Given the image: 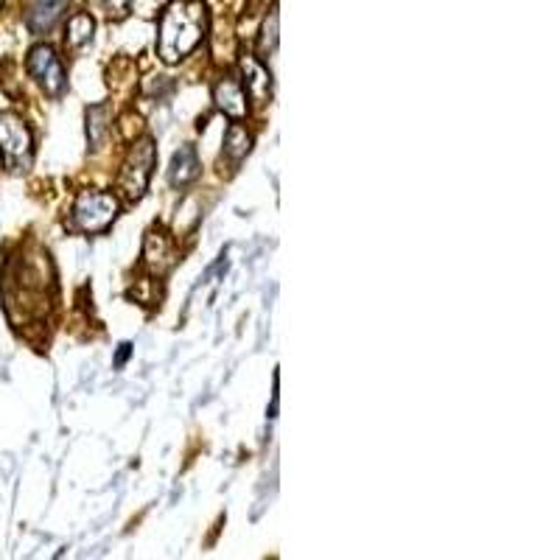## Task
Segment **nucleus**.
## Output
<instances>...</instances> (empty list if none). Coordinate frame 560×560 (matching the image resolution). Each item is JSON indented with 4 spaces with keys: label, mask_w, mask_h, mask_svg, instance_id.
<instances>
[{
    "label": "nucleus",
    "mask_w": 560,
    "mask_h": 560,
    "mask_svg": "<svg viewBox=\"0 0 560 560\" xmlns=\"http://www.w3.org/2000/svg\"><path fill=\"white\" fill-rule=\"evenodd\" d=\"M109 124H113V107L109 104H96L88 109V140L90 149H102L109 138Z\"/></svg>",
    "instance_id": "9b49d317"
},
{
    "label": "nucleus",
    "mask_w": 560,
    "mask_h": 560,
    "mask_svg": "<svg viewBox=\"0 0 560 560\" xmlns=\"http://www.w3.org/2000/svg\"><path fill=\"white\" fill-rule=\"evenodd\" d=\"M249 149H253V138H249V132L242 127V124H233V127L228 129V135H224V154H228L233 163H238V160L247 158Z\"/></svg>",
    "instance_id": "ddd939ff"
},
{
    "label": "nucleus",
    "mask_w": 560,
    "mask_h": 560,
    "mask_svg": "<svg viewBox=\"0 0 560 560\" xmlns=\"http://www.w3.org/2000/svg\"><path fill=\"white\" fill-rule=\"evenodd\" d=\"M107 18H124L129 12V0H93Z\"/></svg>",
    "instance_id": "2eb2a0df"
},
{
    "label": "nucleus",
    "mask_w": 560,
    "mask_h": 560,
    "mask_svg": "<svg viewBox=\"0 0 560 560\" xmlns=\"http://www.w3.org/2000/svg\"><path fill=\"white\" fill-rule=\"evenodd\" d=\"M275 51H278V7H272V12L267 14L261 28V54L269 57Z\"/></svg>",
    "instance_id": "4468645a"
},
{
    "label": "nucleus",
    "mask_w": 560,
    "mask_h": 560,
    "mask_svg": "<svg viewBox=\"0 0 560 560\" xmlns=\"http://www.w3.org/2000/svg\"><path fill=\"white\" fill-rule=\"evenodd\" d=\"M93 28H96V23H93V18L88 12L73 14L68 20V34H65L68 48H82V45H88L93 39Z\"/></svg>",
    "instance_id": "f8f14e48"
},
{
    "label": "nucleus",
    "mask_w": 560,
    "mask_h": 560,
    "mask_svg": "<svg viewBox=\"0 0 560 560\" xmlns=\"http://www.w3.org/2000/svg\"><path fill=\"white\" fill-rule=\"evenodd\" d=\"M118 199L107 191H82L70 210V228L79 233H104L118 217Z\"/></svg>",
    "instance_id": "7ed1b4c3"
},
{
    "label": "nucleus",
    "mask_w": 560,
    "mask_h": 560,
    "mask_svg": "<svg viewBox=\"0 0 560 560\" xmlns=\"http://www.w3.org/2000/svg\"><path fill=\"white\" fill-rule=\"evenodd\" d=\"M129 353H132V345L124 342V345H121V350H118V357H115V364H118V368H121V364L127 362V359H129Z\"/></svg>",
    "instance_id": "dca6fc26"
},
{
    "label": "nucleus",
    "mask_w": 560,
    "mask_h": 560,
    "mask_svg": "<svg viewBox=\"0 0 560 560\" xmlns=\"http://www.w3.org/2000/svg\"><path fill=\"white\" fill-rule=\"evenodd\" d=\"M28 73L37 79V84L48 96H62L65 88H68L65 68L51 45H34L28 51Z\"/></svg>",
    "instance_id": "20e7f679"
},
{
    "label": "nucleus",
    "mask_w": 560,
    "mask_h": 560,
    "mask_svg": "<svg viewBox=\"0 0 560 560\" xmlns=\"http://www.w3.org/2000/svg\"><path fill=\"white\" fill-rule=\"evenodd\" d=\"M199 174V158H197V149L191 143H185L179 147V152L172 158V168H168V183L174 188H185L188 183H194Z\"/></svg>",
    "instance_id": "1a4fd4ad"
},
{
    "label": "nucleus",
    "mask_w": 560,
    "mask_h": 560,
    "mask_svg": "<svg viewBox=\"0 0 560 560\" xmlns=\"http://www.w3.org/2000/svg\"><path fill=\"white\" fill-rule=\"evenodd\" d=\"M213 102H217V107L222 109L224 115H230L233 121H242L244 115H247V93H244V88L236 79H219L217 88H213Z\"/></svg>",
    "instance_id": "6e6552de"
},
{
    "label": "nucleus",
    "mask_w": 560,
    "mask_h": 560,
    "mask_svg": "<svg viewBox=\"0 0 560 560\" xmlns=\"http://www.w3.org/2000/svg\"><path fill=\"white\" fill-rule=\"evenodd\" d=\"M242 77H244V88H247V96L253 98L255 104H267L269 96H272V77H269L267 65L255 57V54H244Z\"/></svg>",
    "instance_id": "423d86ee"
},
{
    "label": "nucleus",
    "mask_w": 560,
    "mask_h": 560,
    "mask_svg": "<svg viewBox=\"0 0 560 560\" xmlns=\"http://www.w3.org/2000/svg\"><path fill=\"white\" fill-rule=\"evenodd\" d=\"M154 163H158V147L152 138H138L129 147L127 160H124L121 172H118V188L127 199H140L149 188Z\"/></svg>",
    "instance_id": "f03ea898"
},
{
    "label": "nucleus",
    "mask_w": 560,
    "mask_h": 560,
    "mask_svg": "<svg viewBox=\"0 0 560 560\" xmlns=\"http://www.w3.org/2000/svg\"><path fill=\"white\" fill-rule=\"evenodd\" d=\"M32 129L23 124V118L12 113H0V152L20 166L32 158Z\"/></svg>",
    "instance_id": "39448f33"
},
{
    "label": "nucleus",
    "mask_w": 560,
    "mask_h": 560,
    "mask_svg": "<svg viewBox=\"0 0 560 560\" xmlns=\"http://www.w3.org/2000/svg\"><path fill=\"white\" fill-rule=\"evenodd\" d=\"M210 32V12L202 0H172L158 23V54L163 62L177 65L191 57Z\"/></svg>",
    "instance_id": "f257e3e1"
},
{
    "label": "nucleus",
    "mask_w": 560,
    "mask_h": 560,
    "mask_svg": "<svg viewBox=\"0 0 560 560\" xmlns=\"http://www.w3.org/2000/svg\"><path fill=\"white\" fill-rule=\"evenodd\" d=\"M143 258H147L149 269L158 275L166 272L168 267L174 264V247L168 242L166 233H160V230H152L147 236V247H143Z\"/></svg>",
    "instance_id": "9d476101"
},
{
    "label": "nucleus",
    "mask_w": 560,
    "mask_h": 560,
    "mask_svg": "<svg viewBox=\"0 0 560 560\" xmlns=\"http://www.w3.org/2000/svg\"><path fill=\"white\" fill-rule=\"evenodd\" d=\"M70 0H32L26 12V26L32 34H48L59 23Z\"/></svg>",
    "instance_id": "0eeeda50"
}]
</instances>
